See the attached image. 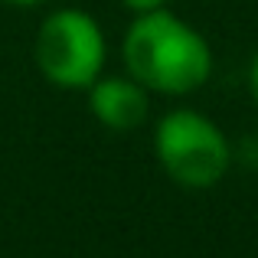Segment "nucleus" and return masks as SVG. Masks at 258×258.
Masks as SVG:
<instances>
[{
	"mask_svg": "<svg viewBox=\"0 0 258 258\" xmlns=\"http://www.w3.org/2000/svg\"><path fill=\"white\" fill-rule=\"evenodd\" d=\"M154 151L164 173L186 189L216 186L232 164V151L219 124L193 108H176L157 121Z\"/></svg>",
	"mask_w": 258,
	"mask_h": 258,
	"instance_id": "f03ea898",
	"label": "nucleus"
},
{
	"mask_svg": "<svg viewBox=\"0 0 258 258\" xmlns=\"http://www.w3.org/2000/svg\"><path fill=\"white\" fill-rule=\"evenodd\" d=\"M121 4L134 13H151V10H164L167 0H121Z\"/></svg>",
	"mask_w": 258,
	"mask_h": 258,
	"instance_id": "39448f33",
	"label": "nucleus"
},
{
	"mask_svg": "<svg viewBox=\"0 0 258 258\" xmlns=\"http://www.w3.org/2000/svg\"><path fill=\"white\" fill-rule=\"evenodd\" d=\"M248 82H252V95H255V101H258V56H255V62H252V72H248Z\"/></svg>",
	"mask_w": 258,
	"mask_h": 258,
	"instance_id": "423d86ee",
	"label": "nucleus"
},
{
	"mask_svg": "<svg viewBox=\"0 0 258 258\" xmlns=\"http://www.w3.org/2000/svg\"><path fill=\"white\" fill-rule=\"evenodd\" d=\"M121 56L127 76L157 95H189L213 72L209 43L170 10L138 13L124 33Z\"/></svg>",
	"mask_w": 258,
	"mask_h": 258,
	"instance_id": "f257e3e1",
	"label": "nucleus"
},
{
	"mask_svg": "<svg viewBox=\"0 0 258 258\" xmlns=\"http://www.w3.org/2000/svg\"><path fill=\"white\" fill-rule=\"evenodd\" d=\"M33 56L52 85L88 88L105 69V33L92 13L62 7L39 23Z\"/></svg>",
	"mask_w": 258,
	"mask_h": 258,
	"instance_id": "7ed1b4c3",
	"label": "nucleus"
},
{
	"mask_svg": "<svg viewBox=\"0 0 258 258\" xmlns=\"http://www.w3.org/2000/svg\"><path fill=\"white\" fill-rule=\"evenodd\" d=\"M4 4H13V7H39L46 0H4Z\"/></svg>",
	"mask_w": 258,
	"mask_h": 258,
	"instance_id": "0eeeda50",
	"label": "nucleus"
},
{
	"mask_svg": "<svg viewBox=\"0 0 258 258\" xmlns=\"http://www.w3.org/2000/svg\"><path fill=\"white\" fill-rule=\"evenodd\" d=\"M88 92V111L108 131H134L151 114V92L134 76H98Z\"/></svg>",
	"mask_w": 258,
	"mask_h": 258,
	"instance_id": "20e7f679",
	"label": "nucleus"
}]
</instances>
